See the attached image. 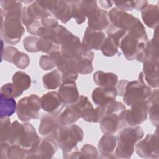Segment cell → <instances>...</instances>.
<instances>
[{
	"mask_svg": "<svg viewBox=\"0 0 159 159\" xmlns=\"http://www.w3.org/2000/svg\"><path fill=\"white\" fill-rule=\"evenodd\" d=\"M42 109L49 114H60L65 106L57 91H50L40 98Z\"/></svg>",
	"mask_w": 159,
	"mask_h": 159,
	"instance_id": "cell-15",
	"label": "cell"
},
{
	"mask_svg": "<svg viewBox=\"0 0 159 159\" xmlns=\"http://www.w3.org/2000/svg\"><path fill=\"white\" fill-rule=\"evenodd\" d=\"M61 102L64 106L75 103L80 97L76 82H63L58 91Z\"/></svg>",
	"mask_w": 159,
	"mask_h": 159,
	"instance_id": "cell-19",
	"label": "cell"
},
{
	"mask_svg": "<svg viewBox=\"0 0 159 159\" xmlns=\"http://www.w3.org/2000/svg\"><path fill=\"white\" fill-rule=\"evenodd\" d=\"M73 104L78 109L81 117L88 122H99L104 114L101 106L94 109L88 98L83 95H80L78 99Z\"/></svg>",
	"mask_w": 159,
	"mask_h": 159,
	"instance_id": "cell-12",
	"label": "cell"
},
{
	"mask_svg": "<svg viewBox=\"0 0 159 159\" xmlns=\"http://www.w3.org/2000/svg\"><path fill=\"white\" fill-rule=\"evenodd\" d=\"M57 142L51 137L41 139L36 150L27 158H51L57 149Z\"/></svg>",
	"mask_w": 159,
	"mask_h": 159,
	"instance_id": "cell-18",
	"label": "cell"
},
{
	"mask_svg": "<svg viewBox=\"0 0 159 159\" xmlns=\"http://www.w3.org/2000/svg\"><path fill=\"white\" fill-rule=\"evenodd\" d=\"M143 71L138 76V81L150 88H158V62L147 61L143 63Z\"/></svg>",
	"mask_w": 159,
	"mask_h": 159,
	"instance_id": "cell-14",
	"label": "cell"
},
{
	"mask_svg": "<svg viewBox=\"0 0 159 159\" xmlns=\"http://www.w3.org/2000/svg\"><path fill=\"white\" fill-rule=\"evenodd\" d=\"M117 145L116 136L104 134L99 140L98 147L101 158H114V153Z\"/></svg>",
	"mask_w": 159,
	"mask_h": 159,
	"instance_id": "cell-23",
	"label": "cell"
},
{
	"mask_svg": "<svg viewBox=\"0 0 159 159\" xmlns=\"http://www.w3.org/2000/svg\"><path fill=\"white\" fill-rule=\"evenodd\" d=\"M93 80L99 87L116 88L118 83V76L112 72L97 71L93 75Z\"/></svg>",
	"mask_w": 159,
	"mask_h": 159,
	"instance_id": "cell-25",
	"label": "cell"
},
{
	"mask_svg": "<svg viewBox=\"0 0 159 159\" xmlns=\"http://www.w3.org/2000/svg\"><path fill=\"white\" fill-rule=\"evenodd\" d=\"M37 47L39 52L41 51L48 55L60 50V45L50 39L41 37L39 38L37 42Z\"/></svg>",
	"mask_w": 159,
	"mask_h": 159,
	"instance_id": "cell-33",
	"label": "cell"
},
{
	"mask_svg": "<svg viewBox=\"0 0 159 159\" xmlns=\"http://www.w3.org/2000/svg\"><path fill=\"white\" fill-rule=\"evenodd\" d=\"M46 9L50 11L55 19L62 23L68 22L72 17V8L70 1L45 0L38 1Z\"/></svg>",
	"mask_w": 159,
	"mask_h": 159,
	"instance_id": "cell-10",
	"label": "cell"
},
{
	"mask_svg": "<svg viewBox=\"0 0 159 159\" xmlns=\"http://www.w3.org/2000/svg\"><path fill=\"white\" fill-rule=\"evenodd\" d=\"M17 105L14 98H5L1 96L0 117L11 116L16 111Z\"/></svg>",
	"mask_w": 159,
	"mask_h": 159,
	"instance_id": "cell-32",
	"label": "cell"
},
{
	"mask_svg": "<svg viewBox=\"0 0 159 159\" xmlns=\"http://www.w3.org/2000/svg\"><path fill=\"white\" fill-rule=\"evenodd\" d=\"M78 76V73L74 70L69 71L62 73L61 83L63 82H75Z\"/></svg>",
	"mask_w": 159,
	"mask_h": 159,
	"instance_id": "cell-48",
	"label": "cell"
},
{
	"mask_svg": "<svg viewBox=\"0 0 159 159\" xmlns=\"http://www.w3.org/2000/svg\"><path fill=\"white\" fill-rule=\"evenodd\" d=\"M39 37L35 35H30L24 38L23 45L25 50L28 52H38L37 43Z\"/></svg>",
	"mask_w": 159,
	"mask_h": 159,
	"instance_id": "cell-42",
	"label": "cell"
},
{
	"mask_svg": "<svg viewBox=\"0 0 159 159\" xmlns=\"http://www.w3.org/2000/svg\"><path fill=\"white\" fill-rule=\"evenodd\" d=\"M60 51L65 57L68 58H85L92 61L94 59L93 52L87 48L80 39L75 35L60 45Z\"/></svg>",
	"mask_w": 159,
	"mask_h": 159,
	"instance_id": "cell-8",
	"label": "cell"
},
{
	"mask_svg": "<svg viewBox=\"0 0 159 159\" xmlns=\"http://www.w3.org/2000/svg\"><path fill=\"white\" fill-rule=\"evenodd\" d=\"M29 56L25 53L18 51L15 55L12 63H14L19 68L24 69L29 66Z\"/></svg>",
	"mask_w": 159,
	"mask_h": 159,
	"instance_id": "cell-41",
	"label": "cell"
},
{
	"mask_svg": "<svg viewBox=\"0 0 159 159\" xmlns=\"http://www.w3.org/2000/svg\"><path fill=\"white\" fill-rule=\"evenodd\" d=\"M0 94L5 98H14L20 96L22 93L16 88L12 83H8L2 86Z\"/></svg>",
	"mask_w": 159,
	"mask_h": 159,
	"instance_id": "cell-38",
	"label": "cell"
},
{
	"mask_svg": "<svg viewBox=\"0 0 159 159\" xmlns=\"http://www.w3.org/2000/svg\"><path fill=\"white\" fill-rule=\"evenodd\" d=\"M11 143L9 142H1V148H0V157L1 159H7V152L11 146Z\"/></svg>",
	"mask_w": 159,
	"mask_h": 159,
	"instance_id": "cell-50",
	"label": "cell"
},
{
	"mask_svg": "<svg viewBox=\"0 0 159 159\" xmlns=\"http://www.w3.org/2000/svg\"><path fill=\"white\" fill-rule=\"evenodd\" d=\"M42 81L47 89H55L61 84V76L58 70H53L43 76Z\"/></svg>",
	"mask_w": 159,
	"mask_h": 159,
	"instance_id": "cell-29",
	"label": "cell"
},
{
	"mask_svg": "<svg viewBox=\"0 0 159 159\" xmlns=\"http://www.w3.org/2000/svg\"><path fill=\"white\" fill-rule=\"evenodd\" d=\"M19 129L16 145H19L27 153V158L34 153L41 138L37 134L35 129L30 123L21 124Z\"/></svg>",
	"mask_w": 159,
	"mask_h": 159,
	"instance_id": "cell-5",
	"label": "cell"
},
{
	"mask_svg": "<svg viewBox=\"0 0 159 159\" xmlns=\"http://www.w3.org/2000/svg\"><path fill=\"white\" fill-rule=\"evenodd\" d=\"M130 107V109H125L120 114L122 129L128 126L138 125L145 122L147 119L148 101L135 102Z\"/></svg>",
	"mask_w": 159,
	"mask_h": 159,
	"instance_id": "cell-4",
	"label": "cell"
},
{
	"mask_svg": "<svg viewBox=\"0 0 159 159\" xmlns=\"http://www.w3.org/2000/svg\"><path fill=\"white\" fill-rule=\"evenodd\" d=\"M12 83L16 88L22 94L27 90L31 85L30 77L24 71H17L12 76Z\"/></svg>",
	"mask_w": 159,
	"mask_h": 159,
	"instance_id": "cell-28",
	"label": "cell"
},
{
	"mask_svg": "<svg viewBox=\"0 0 159 159\" xmlns=\"http://www.w3.org/2000/svg\"><path fill=\"white\" fill-rule=\"evenodd\" d=\"M127 31L124 29L118 28L112 24H110L108 27L106 29V34L107 36L112 37L119 42L122 38L126 34Z\"/></svg>",
	"mask_w": 159,
	"mask_h": 159,
	"instance_id": "cell-44",
	"label": "cell"
},
{
	"mask_svg": "<svg viewBox=\"0 0 159 159\" xmlns=\"http://www.w3.org/2000/svg\"><path fill=\"white\" fill-rule=\"evenodd\" d=\"M1 9L3 14L16 11H22V1L14 0H3L0 1Z\"/></svg>",
	"mask_w": 159,
	"mask_h": 159,
	"instance_id": "cell-35",
	"label": "cell"
},
{
	"mask_svg": "<svg viewBox=\"0 0 159 159\" xmlns=\"http://www.w3.org/2000/svg\"><path fill=\"white\" fill-rule=\"evenodd\" d=\"M137 154L143 158H158L159 157L158 134L157 129L153 134H147L135 145Z\"/></svg>",
	"mask_w": 159,
	"mask_h": 159,
	"instance_id": "cell-11",
	"label": "cell"
},
{
	"mask_svg": "<svg viewBox=\"0 0 159 159\" xmlns=\"http://www.w3.org/2000/svg\"><path fill=\"white\" fill-rule=\"evenodd\" d=\"M42 109L40 98L36 94H31L20 99L17 103L16 113L22 122H28L39 117V111Z\"/></svg>",
	"mask_w": 159,
	"mask_h": 159,
	"instance_id": "cell-6",
	"label": "cell"
},
{
	"mask_svg": "<svg viewBox=\"0 0 159 159\" xmlns=\"http://www.w3.org/2000/svg\"><path fill=\"white\" fill-rule=\"evenodd\" d=\"M147 42L127 32L120 40L119 47L127 61L137 60L143 52Z\"/></svg>",
	"mask_w": 159,
	"mask_h": 159,
	"instance_id": "cell-9",
	"label": "cell"
},
{
	"mask_svg": "<svg viewBox=\"0 0 159 159\" xmlns=\"http://www.w3.org/2000/svg\"><path fill=\"white\" fill-rule=\"evenodd\" d=\"M11 120L9 117H1L0 140L1 142H9L11 129Z\"/></svg>",
	"mask_w": 159,
	"mask_h": 159,
	"instance_id": "cell-36",
	"label": "cell"
},
{
	"mask_svg": "<svg viewBox=\"0 0 159 159\" xmlns=\"http://www.w3.org/2000/svg\"><path fill=\"white\" fill-rule=\"evenodd\" d=\"M99 123L101 130L104 134H114L122 129L120 114L105 113Z\"/></svg>",
	"mask_w": 159,
	"mask_h": 159,
	"instance_id": "cell-21",
	"label": "cell"
},
{
	"mask_svg": "<svg viewBox=\"0 0 159 159\" xmlns=\"http://www.w3.org/2000/svg\"><path fill=\"white\" fill-rule=\"evenodd\" d=\"M120 42L116 39L107 36L106 37L101 47L102 54L106 57L114 56L117 52Z\"/></svg>",
	"mask_w": 159,
	"mask_h": 159,
	"instance_id": "cell-31",
	"label": "cell"
},
{
	"mask_svg": "<svg viewBox=\"0 0 159 159\" xmlns=\"http://www.w3.org/2000/svg\"><path fill=\"white\" fill-rule=\"evenodd\" d=\"M42 27L41 20H35L31 24L26 27L27 32L35 36L38 35L39 30Z\"/></svg>",
	"mask_w": 159,
	"mask_h": 159,
	"instance_id": "cell-47",
	"label": "cell"
},
{
	"mask_svg": "<svg viewBox=\"0 0 159 159\" xmlns=\"http://www.w3.org/2000/svg\"><path fill=\"white\" fill-rule=\"evenodd\" d=\"M27 153L21 147L17 145H11L7 152V158L10 159L26 158Z\"/></svg>",
	"mask_w": 159,
	"mask_h": 159,
	"instance_id": "cell-40",
	"label": "cell"
},
{
	"mask_svg": "<svg viewBox=\"0 0 159 159\" xmlns=\"http://www.w3.org/2000/svg\"><path fill=\"white\" fill-rule=\"evenodd\" d=\"M58 115L49 114L42 118L39 127V132L42 136L53 139L58 129L61 125L58 120Z\"/></svg>",
	"mask_w": 159,
	"mask_h": 159,
	"instance_id": "cell-17",
	"label": "cell"
},
{
	"mask_svg": "<svg viewBox=\"0 0 159 159\" xmlns=\"http://www.w3.org/2000/svg\"><path fill=\"white\" fill-rule=\"evenodd\" d=\"M142 19L144 24L149 28L155 29L159 21V7L158 5L148 4L141 11Z\"/></svg>",
	"mask_w": 159,
	"mask_h": 159,
	"instance_id": "cell-24",
	"label": "cell"
},
{
	"mask_svg": "<svg viewBox=\"0 0 159 159\" xmlns=\"http://www.w3.org/2000/svg\"><path fill=\"white\" fill-rule=\"evenodd\" d=\"M70 2L72 8V17L75 19L77 24L83 23L86 17L81 9L80 1H70Z\"/></svg>",
	"mask_w": 159,
	"mask_h": 159,
	"instance_id": "cell-37",
	"label": "cell"
},
{
	"mask_svg": "<svg viewBox=\"0 0 159 159\" xmlns=\"http://www.w3.org/2000/svg\"><path fill=\"white\" fill-rule=\"evenodd\" d=\"M117 96L116 88H96L92 93V99L98 106H104L109 102L114 101Z\"/></svg>",
	"mask_w": 159,
	"mask_h": 159,
	"instance_id": "cell-22",
	"label": "cell"
},
{
	"mask_svg": "<svg viewBox=\"0 0 159 159\" xmlns=\"http://www.w3.org/2000/svg\"><path fill=\"white\" fill-rule=\"evenodd\" d=\"M143 136L144 132L139 125L121 129L116 135L117 145L114 153V158H130L134 152L135 145Z\"/></svg>",
	"mask_w": 159,
	"mask_h": 159,
	"instance_id": "cell-1",
	"label": "cell"
},
{
	"mask_svg": "<svg viewBox=\"0 0 159 159\" xmlns=\"http://www.w3.org/2000/svg\"><path fill=\"white\" fill-rule=\"evenodd\" d=\"M99 5L104 8V9H109L111 7L114 3V1H99Z\"/></svg>",
	"mask_w": 159,
	"mask_h": 159,
	"instance_id": "cell-52",
	"label": "cell"
},
{
	"mask_svg": "<svg viewBox=\"0 0 159 159\" xmlns=\"http://www.w3.org/2000/svg\"><path fill=\"white\" fill-rule=\"evenodd\" d=\"M108 14L111 24L118 28L124 29L127 32L139 20L132 14L116 7L110 10Z\"/></svg>",
	"mask_w": 159,
	"mask_h": 159,
	"instance_id": "cell-13",
	"label": "cell"
},
{
	"mask_svg": "<svg viewBox=\"0 0 159 159\" xmlns=\"http://www.w3.org/2000/svg\"><path fill=\"white\" fill-rule=\"evenodd\" d=\"M110 24L111 22L108 12H107L106 10L102 9L101 14L98 19L94 22L88 24V27L93 30L102 31L103 30L106 29Z\"/></svg>",
	"mask_w": 159,
	"mask_h": 159,
	"instance_id": "cell-34",
	"label": "cell"
},
{
	"mask_svg": "<svg viewBox=\"0 0 159 159\" xmlns=\"http://www.w3.org/2000/svg\"><path fill=\"white\" fill-rule=\"evenodd\" d=\"M71 59L73 70L78 73L81 75H86L91 73L93 71L92 60L85 58Z\"/></svg>",
	"mask_w": 159,
	"mask_h": 159,
	"instance_id": "cell-30",
	"label": "cell"
},
{
	"mask_svg": "<svg viewBox=\"0 0 159 159\" xmlns=\"http://www.w3.org/2000/svg\"><path fill=\"white\" fill-rule=\"evenodd\" d=\"M148 5L147 1H135V9L137 11H142Z\"/></svg>",
	"mask_w": 159,
	"mask_h": 159,
	"instance_id": "cell-51",
	"label": "cell"
},
{
	"mask_svg": "<svg viewBox=\"0 0 159 159\" xmlns=\"http://www.w3.org/2000/svg\"><path fill=\"white\" fill-rule=\"evenodd\" d=\"M41 22L42 26L46 29H52L59 25L57 19L52 16L42 19Z\"/></svg>",
	"mask_w": 159,
	"mask_h": 159,
	"instance_id": "cell-49",
	"label": "cell"
},
{
	"mask_svg": "<svg viewBox=\"0 0 159 159\" xmlns=\"http://www.w3.org/2000/svg\"><path fill=\"white\" fill-rule=\"evenodd\" d=\"M1 10V9H0ZM1 12V37L4 40L11 45H16L19 43L25 32V29L21 22V17L6 15Z\"/></svg>",
	"mask_w": 159,
	"mask_h": 159,
	"instance_id": "cell-3",
	"label": "cell"
},
{
	"mask_svg": "<svg viewBox=\"0 0 159 159\" xmlns=\"http://www.w3.org/2000/svg\"><path fill=\"white\" fill-rule=\"evenodd\" d=\"M152 92L151 88L138 80L128 81L122 96L123 101L125 104L130 106L139 101H148Z\"/></svg>",
	"mask_w": 159,
	"mask_h": 159,
	"instance_id": "cell-7",
	"label": "cell"
},
{
	"mask_svg": "<svg viewBox=\"0 0 159 159\" xmlns=\"http://www.w3.org/2000/svg\"><path fill=\"white\" fill-rule=\"evenodd\" d=\"M158 27L155 29L153 39L146 43L145 48L137 60L138 61L143 63L145 61H158L159 60V39Z\"/></svg>",
	"mask_w": 159,
	"mask_h": 159,
	"instance_id": "cell-16",
	"label": "cell"
},
{
	"mask_svg": "<svg viewBox=\"0 0 159 159\" xmlns=\"http://www.w3.org/2000/svg\"><path fill=\"white\" fill-rule=\"evenodd\" d=\"M39 65L42 69L45 71L53 69L56 66L53 60L50 55H42L39 59Z\"/></svg>",
	"mask_w": 159,
	"mask_h": 159,
	"instance_id": "cell-45",
	"label": "cell"
},
{
	"mask_svg": "<svg viewBox=\"0 0 159 159\" xmlns=\"http://www.w3.org/2000/svg\"><path fill=\"white\" fill-rule=\"evenodd\" d=\"M80 153L82 158H97L98 152L95 147L90 144H85L81 149Z\"/></svg>",
	"mask_w": 159,
	"mask_h": 159,
	"instance_id": "cell-43",
	"label": "cell"
},
{
	"mask_svg": "<svg viewBox=\"0 0 159 159\" xmlns=\"http://www.w3.org/2000/svg\"><path fill=\"white\" fill-rule=\"evenodd\" d=\"M159 92L157 88L152 91V94L148 100V114L152 124L156 127L158 125V106H159Z\"/></svg>",
	"mask_w": 159,
	"mask_h": 159,
	"instance_id": "cell-26",
	"label": "cell"
},
{
	"mask_svg": "<svg viewBox=\"0 0 159 159\" xmlns=\"http://www.w3.org/2000/svg\"><path fill=\"white\" fill-rule=\"evenodd\" d=\"M80 117V113L74 104L67 106L58 115V120L63 125L75 124Z\"/></svg>",
	"mask_w": 159,
	"mask_h": 159,
	"instance_id": "cell-27",
	"label": "cell"
},
{
	"mask_svg": "<svg viewBox=\"0 0 159 159\" xmlns=\"http://www.w3.org/2000/svg\"><path fill=\"white\" fill-rule=\"evenodd\" d=\"M105 38L106 35L104 32L93 30L88 26L84 33L82 43L91 50H98L101 49Z\"/></svg>",
	"mask_w": 159,
	"mask_h": 159,
	"instance_id": "cell-20",
	"label": "cell"
},
{
	"mask_svg": "<svg viewBox=\"0 0 159 159\" xmlns=\"http://www.w3.org/2000/svg\"><path fill=\"white\" fill-rule=\"evenodd\" d=\"M116 7L124 11H132L135 7V1H114Z\"/></svg>",
	"mask_w": 159,
	"mask_h": 159,
	"instance_id": "cell-46",
	"label": "cell"
},
{
	"mask_svg": "<svg viewBox=\"0 0 159 159\" xmlns=\"http://www.w3.org/2000/svg\"><path fill=\"white\" fill-rule=\"evenodd\" d=\"M84 133L80 127L76 124L60 125L53 139L63 151V157L69 158L73 152L78 150L77 143L81 142Z\"/></svg>",
	"mask_w": 159,
	"mask_h": 159,
	"instance_id": "cell-2",
	"label": "cell"
},
{
	"mask_svg": "<svg viewBox=\"0 0 159 159\" xmlns=\"http://www.w3.org/2000/svg\"><path fill=\"white\" fill-rule=\"evenodd\" d=\"M105 113L112 112L116 114H120L122 111L126 109L125 106L123 103L117 101H112L104 106H101Z\"/></svg>",
	"mask_w": 159,
	"mask_h": 159,
	"instance_id": "cell-39",
	"label": "cell"
}]
</instances>
